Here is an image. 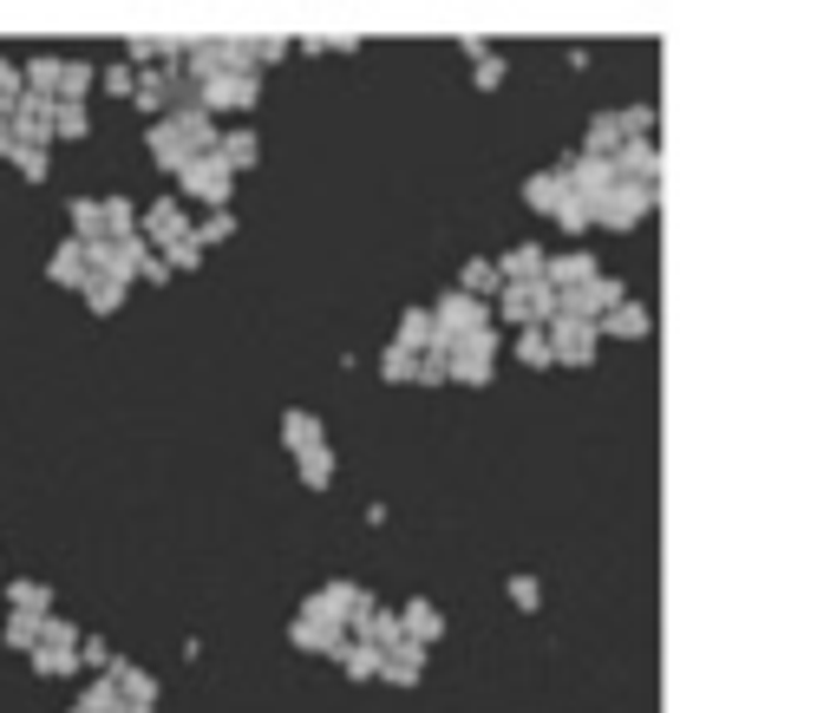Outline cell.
<instances>
[{"label":"cell","instance_id":"8992f818","mask_svg":"<svg viewBox=\"0 0 837 713\" xmlns=\"http://www.w3.org/2000/svg\"><path fill=\"white\" fill-rule=\"evenodd\" d=\"M256 99H262L256 72H216V79H204V85H197V105H204L209 118H216V112H249Z\"/></svg>","mask_w":837,"mask_h":713},{"label":"cell","instance_id":"60d3db41","mask_svg":"<svg viewBox=\"0 0 837 713\" xmlns=\"http://www.w3.org/2000/svg\"><path fill=\"white\" fill-rule=\"evenodd\" d=\"M616 118H622V138H628V132H634V138H654V125H661V118H654V105H634V112H616Z\"/></svg>","mask_w":837,"mask_h":713},{"label":"cell","instance_id":"5b68a950","mask_svg":"<svg viewBox=\"0 0 837 713\" xmlns=\"http://www.w3.org/2000/svg\"><path fill=\"white\" fill-rule=\"evenodd\" d=\"M654 197H661V190H648V184H628V177H622V184H616V190L596 204V229H616V236H628L641 216L654 210Z\"/></svg>","mask_w":837,"mask_h":713},{"label":"cell","instance_id":"7a4b0ae2","mask_svg":"<svg viewBox=\"0 0 837 713\" xmlns=\"http://www.w3.org/2000/svg\"><path fill=\"white\" fill-rule=\"evenodd\" d=\"M360 609H373V589H360V582H321L308 602H301V616H314V622H328V629H348L360 622Z\"/></svg>","mask_w":837,"mask_h":713},{"label":"cell","instance_id":"5bb4252c","mask_svg":"<svg viewBox=\"0 0 837 713\" xmlns=\"http://www.w3.org/2000/svg\"><path fill=\"white\" fill-rule=\"evenodd\" d=\"M46 276H53V282H60V288H85V282H92V262H85V242H79V236H72V242H60V249H53V262H46Z\"/></svg>","mask_w":837,"mask_h":713},{"label":"cell","instance_id":"7402d4cb","mask_svg":"<svg viewBox=\"0 0 837 713\" xmlns=\"http://www.w3.org/2000/svg\"><path fill=\"white\" fill-rule=\"evenodd\" d=\"M7 602H13V616H53V589L46 582H7Z\"/></svg>","mask_w":837,"mask_h":713},{"label":"cell","instance_id":"d590c367","mask_svg":"<svg viewBox=\"0 0 837 713\" xmlns=\"http://www.w3.org/2000/svg\"><path fill=\"white\" fill-rule=\"evenodd\" d=\"M85 92H92V66H85V60H72L66 79H60V105H79Z\"/></svg>","mask_w":837,"mask_h":713},{"label":"cell","instance_id":"2e32d148","mask_svg":"<svg viewBox=\"0 0 837 713\" xmlns=\"http://www.w3.org/2000/svg\"><path fill=\"white\" fill-rule=\"evenodd\" d=\"M622 118H616V112H596V118H589V125H582V157H616V151H622Z\"/></svg>","mask_w":837,"mask_h":713},{"label":"cell","instance_id":"ba28073f","mask_svg":"<svg viewBox=\"0 0 837 713\" xmlns=\"http://www.w3.org/2000/svg\"><path fill=\"white\" fill-rule=\"evenodd\" d=\"M622 301H628V288L616 282V276H596V282H582V288L562 294V314H576V321H602V314H616Z\"/></svg>","mask_w":837,"mask_h":713},{"label":"cell","instance_id":"e0dca14e","mask_svg":"<svg viewBox=\"0 0 837 713\" xmlns=\"http://www.w3.org/2000/svg\"><path fill=\"white\" fill-rule=\"evenodd\" d=\"M562 197H569V190H562L557 170H530V177H524V210L557 216V210H562Z\"/></svg>","mask_w":837,"mask_h":713},{"label":"cell","instance_id":"836d02e7","mask_svg":"<svg viewBox=\"0 0 837 713\" xmlns=\"http://www.w3.org/2000/svg\"><path fill=\"white\" fill-rule=\"evenodd\" d=\"M190 236H197V249H209V242H229V236H236V216H229V210H209L204 223L190 229Z\"/></svg>","mask_w":837,"mask_h":713},{"label":"cell","instance_id":"83f0119b","mask_svg":"<svg viewBox=\"0 0 837 713\" xmlns=\"http://www.w3.org/2000/svg\"><path fill=\"white\" fill-rule=\"evenodd\" d=\"M72 236H79V242H105V236H112V229H105V204L72 197Z\"/></svg>","mask_w":837,"mask_h":713},{"label":"cell","instance_id":"4dcf8cb0","mask_svg":"<svg viewBox=\"0 0 837 713\" xmlns=\"http://www.w3.org/2000/svg\"><path fill=\"white\" fill-rule=\"evenodd\" d=\"M413 373H418V354H406V348L386 341V354H380V380H386V386H413Z\"/></svg>","mask_w":837,"mask_h":713},{"label":"cell","instance_id":"9c48e42d","mask_svg":"<svg viewBox=\"0 0 837 713\" xmlns=\"http://www.w3.org/2000/svg\"><path fill=\"white\" fill-rule=\"evenodd\" d=\"M138 236H144V242H157V249H170V242H184V236H190V216H184L177 197H157V204L144 210Z\"/></svg>","mask_w":837,"mask_h":713},{"label":"cell","instance_id":"c3c4849f","mask_svg":"<svg viewBox=\"0 0 837 713\" xmlns=\"http://www.w3.org/2000/svg\"><path fill=\"white\" fill-rule=\"evenodd\" d=\"M138 282H157V288H164V282H170V262H164V256H151V262L138 269Z\"/></svg>","mask_w":837,"mask_h":713},{"label":"cell","instance_id":"6da1fadb","mask_svg":"<svg viewBox=\"0 0 837 713\" xmlns=\"http://www.w3.org/2000/svg\"><path fill=\"white\" fill-rule=\"evenodd\" d=\"M478 328H490V308L478 301V294H438V308H432V341L438 348H458L465 334H478Z\"/></svg>","mask_w":837,"mask_h":713},{"label":"cell","instance_id":"7c38bea8","mask_svg":"<svg viewBox=\"0 0 837 713\" xmlns=\"http://www.w3.org/2000/svg\"><path fill=\"white\" fill-rule=\"evenodd\" d=\"M288 642L301 648V654H341L348 636H341V629H328V622H314V616H294V622H288Z\"/></svg>","mask_w":837,"mask_h":713},{"label":"cell","instance_id":"ffe728a7","mask_svg":"<svg viewBox=\"0 0 837 713\" xmlns=\"http://www.w3.org/2000/svg\"><path fill=\"white\" fill-rule=\"evenodd\" d=\"M334 661H341V674H348V681H380V668H386V654H380L373 642H348Z\"/></svg>","mask_w":837,"mask_h":713},{"label":"cell","instance_id":"8fae6325","mask_svg":"<svg viewBox=\"0 0 837 713\" xmlns=\"http://www.w3.org/2000/svg\"><path fill=\"white\" fill-rule=\"evenodd\" d=\"M380 681H393V688H418L425 681V642H406L400 648H386V668H380Z\"/></svg>","mask_w":837,"mask_h":713},{"label":"cell","instance_id":"44dd1931","mask_svg":"<svg viewBox=\"0 0 837 713\" xmlns=\"http://www.w3.org/2000/svg\"><path fill=\"white\" fill-rule=\"evenodd\" d=\"M458 288H465V294H478V301H485V294H504V269L485 262V256H472V262L458 269Z\"/></svg>","mask_w":837,"mask_h":713},{"label":"cell","instance_id":"7dc6e473","mask_svg":"<svg viewBox=\"0 0 837 713\" xmlns=\"http://www.w3.org/2000/svg\"><path fill=\"white\" fill-rule=\"evenodd\" d=\"M79 654H85V668H99V674H112V648L99 642V636H85V642H79Z\"/></svg>","mask_w":837,"mask_h":713},{"label":"cell","instance_id":"8d00e7d4","mask_svg":"<svg viewBox=\"0 0 837 713\" xmlns=\"http://www.w3.org/2000/svg\"><path fill=\"white\" fill-rule=\"evenodd\" d=\"M85 132H92L85 105H60V112H53V138H85Z\"/></svg>","mask_w":837,"mask_h":713},{"label":"cell","instance_id":"ac0fdd59","mask_svg":"<svg viewBox=\"0 0 837 713\" xmlns=\"http://www.w3.org/2000/svg\"><path fill=\"white\" fill-rule=\"evenodd\" d=\"M497 269H504V282H537V276L550 269V256H544L537 242H517V249L497 256Z\"/></svg>","mask_w":837,"mask_h":713},{"label":"cell","instance_id":"74e56055","mask_svg":"<svg viewBox=\"0 0 837 713\" xmlns=\"http://www.w3.org/2000/svg\"><path fill=\"white\" fill-rule=\"evenodd\" d=\"M504 589H510V602H517L524 616H530V609H544V582H537V576H510Z\"/></svg>","mask_w":837,"mask_h":713},{"label":"cell","instance_id":"f546056e","mask_svg":"<svg viewBox=\"0 0 837 713\" xmlns=\"http://www.w3.org/2000/svg\"><path fill=\"white\" fill-rule=\"evenodd\" d=\"M33 668H40V674H72V668H85V661H79V648H66V642H40L33 648Z\"/></svg>","mask_w":837,"mask_h":713},{"label":"cell","instance_id":"cb8c5ba5","mask_svg":"<svg viewBox=\"0 0 837 713\" xmlns=\"http://www.w3.org/2000/svg\"><path fill=\"white\" fill-rule=\"evenodd\" d=\"M112 681H118V694H125V701H138V707H157V681H151L144 668H132V661H112Z\"/></svg>","mask_w":837,"mask_h":713},{"label":"cell","instance_id":"b9f144b4","mask_svg":"<svg viewBox=\"0 0 837 713\" xmlns=\"http://www.w3.org/2000/svg\"><path fill=\"white\" fill-rule=\"evenodd\" d=\"M164 262H170V276H177V269H197V262H204V249H197V236H184V242H170V249H164Z\"/></svg>","mask_w":837,"mask_h":713},{"label":"cell","instance_id":"f35d334b","mask_svg":"<svg viewBox=\"0 0 837 713\" xmlns=\"http://www.w3.org/2000/svg\"><path fill=\"white\" fill-rule=\"evenodd\" d=\"M27 79H33V92H40V99H53V92H60V79H66V66H60V60H33Z\"/></svg>","mask_w":837,"mask_h":713},{"label":"cell","instance_id":"f6af8a7d","mask_svg":"<svg viewBox=\"0 0 837 713\" xmlns=\"http://www.w3.org/2000/svg\"><path fill=\"white\" fill-rule=\"evenodd\" d=\"M105 92H112V99H138V72L112 66V72H105Z\"/></svg>","mask_w":837,"mask_h":713},{"label":"cell","instance_id":"9a60e30c","mask_svg":"<svg viewBox=\"0 0 837 713\" xmlns=\"http://www.w3.org/2000/svg\"><path fill=\"white\" fill-rule=\"evenodd\" d=\"M294 472H301L308 492H328V485H334V452H328V438L301 445V452H294Z\"/></svg>","mask_w":837,"mask_h":713},{"label":"cell","instance_id":"ee69618b","mask_svg":"<svg viewBox=\"0 0 837 713\" xmlns=\"http://www.w3.org/2000/svg\"><path fill=\"white\" fill-rule=\"evenodd\" d=\"M20 99H27V92H20V72H13L7 60H0V118H7V112H13Z\"/></svg>","mask_w":837,"mask_h":713},{"label":"cell","instance_id":"3957f363","mask_svg":"<svg viewBox=\"0 0 837 713\" xmlns=\"http://www.w3.org/2000/svg\"><path fill=\"white\" fill-rule=\"evenodd\" d=\"M177 184H184V197H197L209 210H229V190H236V170L209 151V157H190L184 170H177Z\"/></svg>","mask_w":837,"mask_h":713},{"label":"cell","instance_id":"e575fe53","mask_svg":"<svg viewBox=\"0 0 837 713\" xmlns=\"http://www.w3.org/2000/svg\"><path fill=\"white\" fill-rule=\"evenodd\" d=\"M118 707H125V694H118V681H112V674H105V681L79 701V713H118Z\"/></svg>","mask_w":837,"mask_h":713},{"label":"cell","instance_id":"681fc988","mask_svg":"<svg viewBox=\"0 0 837 713\" xmlns=\"http://www.w3.org/2000/svg\"><path fill=\"white\" fill-rule=\"evenodd\" d=\"M256 60H262V66H269V60H288V40H262V46H256Z\"/></svg>","mask_w":837,"mask_h":713},{"label":"cell","instance_id":"52a82bcc","mask_svg":"<svg viewBox=\"0 0 837 713\" xmlns=\"http://www.w3.org/2000/svg\"><path fill=\"white\" fill-rule=\"evenodd\" d=\"M550 348H557V366H596L602 328L596 321H576V314H557L550 321Z\"/></svg>","mask_w":837,"mask_h":713},{"label":"cell","instance_id":"4fadbf2b","mask_svg":"<svg viewBox=\"0 0 837 713\" xmlns=\"http://www.w3.org/2000/svg\"><path fill=\"white\" fill-rule=\"evenodd\" d=\"M596 328H602V341H648V328H654V314H648L641 301H622V308H616V314H602Z\"/></svg>","mask_w":837,"mask_h":713},{"label":"cell","instance_id":"277c9868","mask_svg":"<svg viewBox=\"0 0 837 713\" xmlns=\"http://www.w3.org/2000/svg\"><path fill=\"white\" fill-rule=\"evenodd\" d=\"M490 366H497V334L478 328V334H465L458 348H452V386H472V393H485L490 386Z\"/></svg>","mask_w":837,"mask_h":713},{"label":"cell","instance_id":"d4e9b609","mask_svg":"<svg viewBox=\"0 0 837 713\" xmlns=\"http://www.w3.org/2000/svg\"><path fill=\"white\" fill-rule=\"evenodd\" d=\"M314 438H328L314 413H301V406H288V413H281V445H288V452H301V445H314Z\"/></svg>","mask_w":837,"mask_h":713},{"label":"cell","instance_id":"30bf717a","mask_svg":"<svg viewBox=\"0 0 837 713\" xmlns=\"http://www.w3.org/2000/svg\"><path fill=\"white\" fill-rule=\"evenodd\" d=\"M596 276H602V269H596V256H589V249H562V256H550V269H544V282L557 288V294L596 282Z\"/></svg>","mask_w":837,"mask_h":713},{"label":"cell","instance_id":"d6986e66","mask_svg":"<svg viewBox=\"0 0 837 713\" xmlns=\"http://www.w3.org/2000/svg\"><path fill=\"white\" fill-rule=\"evenodd\" d=\"M400 622H406V636H413V642H445V616H438V609H432V602H425V596H413V602H406V609H400Z\"/></svg>","mask_w":837,"mask_h":713},{"label":"cell","instance_id":"ab89813d","mask_svg":"<svg viewBox=\"0 0 837 713\" xmlns=\"http://www.w3.org/2000/svg\"><path fill=\"white\" fill-rule=\"evenodd\" d=\"M40 629H46L40 616H13V622H7V642H13V648H27V654H33V648H40Z\"/></svg>","mask_w":837,"mask_h":713},{"label":"cell","instance_id":"d6a6232c","mask_svg":"<svg viewBox=\"0 0 837 713\" xmlns=\"http://www.w3.org/2000/svg\"><path fill=\"white\" fill-rule=\"evenodd\" d=\"M557 229H562V236H589V229H596V210H589L582 197H562V210H557Z\"/></svg>","mask_w":837,"mask_h":713},{"label":"cell","instance_id":"7bdbcfd3","mask_svg":"<svg viewBox=\"0 0 837 713\" xmlns=\"http://www.w3.org/2000/svg\"><path fill=\"white\" fill-rule=\"evenodd\" d=\"M504 79H510V66H504V53H485V60H478V92H497Z\"/></svg>","mask_w":837,"mask_h":713},{"label":"cell","instance_id":"1f68e13d","mask_svg":"<svg viewBox=\"0 0 837 713\" xmlns=\"http://www.w3.org/2000/svg\"><path fill=\"white\" fill-rule=\"evenodd\" d=\"M118 301H125V282H112V276H92L85 282V308L92 314H118Z\"/></svg>","mask_w":837,"mask_h":713},{"label":"cell","instance_id":"bcb514c9","mask_svg":"<svg viewBox=\"0 0 837 713\" xmlns=\"http://www.w3.org/2000/svg\"><path fill=\"white\" fill-rule=\"evenodd\" d=\"M13 164H20V177H27V184H40V177H46V151H27V144H20V151H13Z\"/></svg>","mask_w":837,"mask_h":713},{"label":"cell","instance_id":"f1b7e54d","mask_svg":"<svg viewBox=\"0 0 837 713\" xmlns=\"http://www.w3.org/2000/svg\"><path fill=\"white\" fill-rule=\"evenodd\" d=\"M413 386H452V348H438V341H432V348L418 354Z\"/></svg>","mask_w":837,"mask_h":713},{"label":"cell","instance_id":"603a6c76","mask_svg":"<svg viewBox=\"0 0 837 713\" xmlns=\"http://www.w3.org/2000/svg\"><path fill=\"white\" fill-rule=\"evenodd\" d=\"M517 360H524L530 373L557 366V348H550V328H517Z\"/></svg>","mask_w":837,"mask_h":713},{"label":"cell","instance_id":"f907efd6","mask_svg":"<svg viewBox=\"0 0 837 713\" xmlns=\"http://www.w3.org/2000/svg\"><path fill=\"white\" fill-rule=\"evenodd\" d=\"M20 151V138H13V118H0V157H13Z\"/></svg>","mask_w":837,"mask_h":713},{"label":"cell","instance_id":"816d5d0a","mask_svg":"<svg viewBox=\"0 0 837 713\" xmlns=\"http://www.w3.org/2000/svg\"><path fill=\"white\" fill-rule=\"evenodd\" d=\"M118 713H151V707H138V701H125V707H118Z\"/></svg>","mask_w":837,"mask_h":713},{"label":"cell","instance_id":"484cf974","mask_svg":"<svg viewBox=\"0 0 837 713\" xmlns=\"http://www.w3.org/2000/svg\"><path fill=\"white\" fill-rule=\"evenodd\" d=\"M393 348H406V354H425V348H432V314H425V308H406V314H400Z\"/></svg>","mask_w":837,"mask_h":713},{"label":"cell","instance_id":"4316f807","mask_svg":"<svg viewBox=\"0 0 837 713\" xmlns=\"http://www.w3.org/2000/svg\"><path fill=\"white\" fill-rule=\"evenodd\" d=\"M216 157H223L229 170H249V164L262 157V144H256V132H223V144H216Z\"/></svg>","mask_w":837,"mask_h":713}]
</instances>
